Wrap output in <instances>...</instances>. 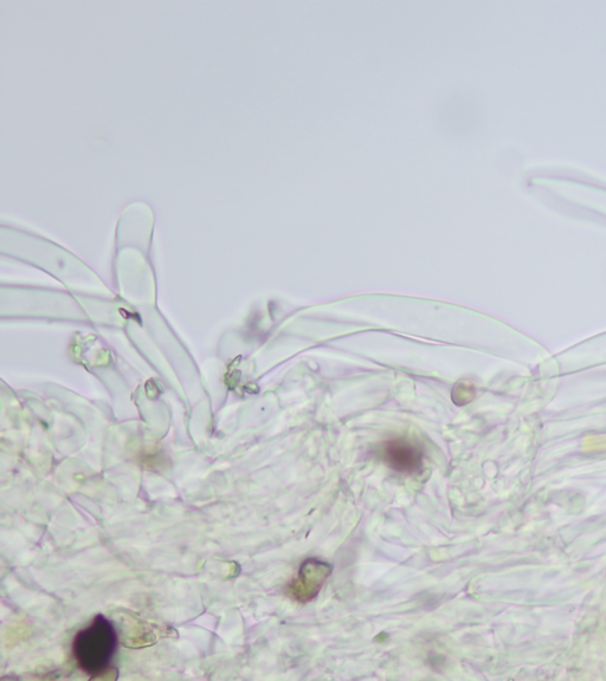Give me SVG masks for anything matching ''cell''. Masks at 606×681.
Listing matches in <instances>:
<instances>
[{
    "mask_svg": "<svg viewBox=\"0 0 606 681\" xmlns=\"http://www.w3.org/2000/svg\"><path fill=\"white\" fill-rule=\"evenodd\" d=\"M116 648L114 625L105 615H98L75 635L72 652L77 667L90 679H98L111 668Z\"/></svg>",
    "mask_w": 606,
    "mask_h": 681,
    "instance_id": "6da1fadb",
    "label": "cell"
},
{
    "mask_svg": "<svg viewBox=\"0 0 606 681\" xmlns=\"http://www.w3.org/2000/svg\"><path fill=\"white\" fill-rule=\"evenodd\" d=\"M331 573L330 564L311 557L301 564L298 575L289 583L288 594L302 603L312 601Z\"/></svg>",
    "mask_w": 606,
    "mask_h": 681,
    "instance_id": "7a4b0ae2",
    "label": "cell"
},
{
    "mask_svg": "<svg viewBox=\"0 0 606 681\" xmlns=\"http://www.w3.org/2000/svg\"><path fill=\"white\" fill-rule=\"evenodd\" d=\"M380 456L392 470L405 475H414L423 468L424 454L421 446L404 438L385 441L380 447Z\"/></svg>",
    "mask_w": 606,
    "mask_h": 681,
    "instance_id": "3957f363",
    "label": "cell"
}]
</instances>
